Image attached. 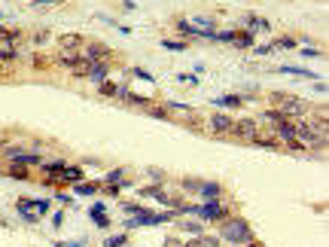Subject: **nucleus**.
<instances>
[{"label":"nucleus","instance_id":"obj_1","mask_svg":"<svg viewBox=\"0 0 329 247\" xmlns=\"http://www.w3.org/2000/svg\"><path fill=\"white\" fill-rule=\"evenodd\" d=\"M220 238H226L229 244H247V241L253 238V232H250V223H247V220H241V217H226V220H223Z\"/></svg>","mask_w":329,"mask_h":247},{"label":"nucleus","instance_id":"obj_2","mask_svg":"<svg viewBox=\"0 0 329 247\" xmlns=\"http://www.w3.org/2000/svg\"><path fill=\"white\" fill-rule=\"evenodd\" d=\"M272 104H275V110H278L281 116H287V119H299V116L308 110V104H305L302 98L287 95V92H275V95H272Z\"/></svg>","mask_w":329,"mask_h":247},{"label":"nucleus","instance_id":"obj_3","mask_svg":"<svg viewBox=\"0 0 329 247\" xmlns=\"http://www.w3.org/2000/svg\"><path fill=\"white\" fill-rule=\"evenodd\" d=\"M195 217H201V220H226V208H223V202L207 199L201 208H195Z\"/></svg>","mask_w":329,"mask_h":247},{"label":"nucleus","instance_id":"obj_4","mask_svg":"<svg viewBox=\"0 0 329 247\" xmlns=\"http://www.w3.org/2000/svg\"><path fill=\"white\" fill-rule=\"evenodd\" d=\"M232 134H238L241 141H253V138L259 134V122H256V119H238V122L232 125Z\"/></svg>","mask_w":329,"mask_h":247},{"label":"nucleus","instance_id":"obj_5","mask_svg":"<svg viewBox=\"0 0 329 247\" xmlns=\"http://www.w3.org/2000/svg\"><path fill=\"white\" fill-rule=\"evenodd\" d=\"M207 125H211V131H214V134H232L235 119H232V116H226V113H214Z\"/></svg>","mask_w":329,"mask_h":247},{"label":"nucleus","instance_id":"obj_6","mask_svg":"<svg viewBox=\"0 0 329 247\" xmlns=\"http://www.w3.org/2000/svg\"><path fill=\"white\" fill-rule=\"evenodd\" d=\"M79 46H82V37H79V34H64V37L58 40V49H61V52H79Z\"/></svg>","mask_w":329,"mask_h":247},{"label":"nucleus","instance_id":"obj_7","mask_svg":"<svg viewBox=\"0 0 329 247\" xmlns=\"http://www.w3.org/2000/svg\"><path fill=\"white\" fill-rule=\"evenodd\" d=\"M107 55H110V49H107V46H101V43H92V46L85 49V55H82V58H85V61H104Z\"/></svg>","mask_w":329,"mask_h":247},{"label":"nucleus","instance_id":"obj_8","mask_svg":"<svg viewBox=\"0 0 329 247\" xmlns=\"http://www.w3.org/2000/svg\"><path fill=\"white\" fill-rule=\"evenodd\" d=\"M107 73H110L107 61H92V67H88V76H92L95 83H104V79H107Z\"/></svg>","mask_w":329,"mask_h":247},{"label":"nucleus","instance_id":"obj_9","mask_svg":"<svg viewBox=\"0 0 329 247\" xmlns=\"http://www.w3.org/2000/svg\"><path fill=\"white\" fill-rule=\"evenodd\" d=\"M88 214H92V220H95L101 229H107V226H110V217H107V211H104V205H101V202H98V205H92V211H88Z\"/></svg>","mask_w":329,"mask_h":247},{"label":"nucleus","instance_id":"obj_10","mask_svg":"<svg viewBox=\"0 0 329 247\" xmlns=\"http://www.w3.org/2000/svg\"><path fill=\"white\" fill-rule=\"evenodd\" d=\"M235 46H241V49H247V46H253V31H235V40H232Z\"/></svg>","mask_w":329,"mask_h":247},{"label":"nucleus","instance_id":"obj_11","mask_svg":"<svg viewBox=\"0 0 329 247\" xmlns=\"http://www.w3.org/2000/svg\"><path fill=\"white\" fill-rule=\"evenodd\" d=\"M214 104H217V107H241L244 98H241V95H223V98H217Z\"/></svg>","mask_w":329,"mask_h":247},{"label":"nucleus","instance_id":"obj_12","mask_svg":"<svg viewBox=\"0 0 329 247\" xmlns=\"http://www.w3.org/2000/svg\"><path fill=\"white\" fill-rule=\"evenodd\" d=\"M198 193H201L204 199H220V193H223V189H220V183H201V189H198Z\"/></svg>","mask_w":329,"mask_h":247},{"label":"nucleus","instance_id":"obj_13","mask_svg":"<svg viewBox=\"0 0 329 247\" xmlns=\"http://www.w3.org/2000/svg\"><path fill=\"white\" fill-rule=\"evenodd\" d=\"M61 180H82V171L79 168H73V165H64V171H61Z\"/></svg>","mask_w":329,"mask_h":247},{"label":"nucleus","instance_id":"obj_14","mask_svg":"<svg viewBox=\"0 0 329 247\" xmlns=\"http://www.w3.org/2000/svg\"><path fill=\"white\" fill-rule=\"evenodd\" d=\"M18 211H21V217H24V220H31V223L37 220V214H34V208H31V202H27V199H21V202H18Z\"/></svg>","mask_w":329,"mask_h":247},{"label":"nucleus","instance_id":"obj_15","mask_svg":"<svg viewBox=\"0 0 329 247\" xmlns=\"http://www.w3.org/2000/svg\"><path fill=\"white\" fill-rule=\"evenodd\" d=\"M186 247H220V238H195V241H189Z\"/></svg>","mask_w":329,"mask_h":247},{"label":"nucleus","instance_id":"obj_16","mask_svg":"<svg viewBox=\"0 0 329 247\" xmlns=\"http://www.w3.org/2000/svg\"><path fill=\"white\" fill-rule=\"evenodd\" d=\"M284 73H299V76H305V79H317L311 70H305V67H293V64H287V67H281Z\"/></svg>","mask_w":329,"mask_h":247},{"label":"nucleus","instance_id":"obj_17","mask_svg":"<svg viewBox=\"0 0 329 247\" xmlns=\"http://www.w3.org/2000/svg\"><path fill=\"white\" fill-rule=\"evenodd\" d=\"M73 193H76V196H95V193H98V186H95V183H76V186H73Z\"/></svg>","mask_w":329,"mask_h":247},{"label":"nucleus","instance_id":"obj_18","mask_svg":"<svg viewBox=\"0 0 329 247\" xmlns=\"http://www.w3.org/2000/svg\"><path fill=\"white\" fill-rule=\"evenodd\" d=\"M58 61H61V64H67V67H73V64L79 61V52H61V55H58Z\"/></svg>","mask_w":329,"mask_h":247},{"label":"nucleus","instance_id":"obj_19","mask_svg":"<svg viewBox=\"0 0 329 247\" xmlns=\"http://www.w3.org/2000/svg\"><path fill=\"white\" fill-rule=\"evenodd\" d=\"M128 244V235H113V238H107L104 247H125Z\"/></svg>","mask_w":329,"mask_h":247},{"label":"nucleus","instance_id":"obj_20","mask_svg":"<svg viewBox=\"0 0 329 247\" xmlns=\"http://www.w3.org/2000/svg\"><path fill=\"white\" fill-rule=\"evenodd\" d=\"M122 174H125L122 168H116V171H110V174H107V183H110V186H119V183H122Z\"/></svg>","mask_w":329,"mask_h":247},{"label":"nucleus","instance_id":"obj_21","mask_svg":"<svg viewBox=\"0 0 329 247\" xmlns=\"http://www.w3.org/2000/svg\"><path fill=\"white\" fill-rule=\"evenodd\" d=\"M162 46H165V49H171V52H183V49H186V43H180V40H165Z\"/></svg>","mask_w":329,"mask_h":247},{"label":"nucleus","instance_id":"obj_22","mask_svg":"<svg viewBox=\"0 0 329 247\" xmlns=\"http://www.w3.org/2000/svg\"><path fill=\"white\" fill-rule=\"evenodd\" d=\"M116 92H119V86H113L110 79H104V83H101V95H107V98H110V95H116Z\"/></svg>","mask_w":329,"mask_h":247},{"label":"nucleus","instance_id":"obj_23","mask_svg":"<svg viewBox=\"0 0 329 247\" xmlns=\"http://www.w3.org/2000/svg\"><path fill=\"white\" fill-rule=\"evenodd\" d=\"M180 229L183 232H192V235H201V223H192V220L189 223H180Z\"/></svg>","mask_w":329,"mask_h":247},{"label":"nucleus","instance_id":"obj_24","mask_svg":"<svg viewBox=\"0 0 329 247\" xmlns=\"http://www.w3.org/2000/svg\"><path fill=\"white\" fill-rule=\"evenodd\" d=\"M31 208H34V214L40 217V214H46V211H49V202H43V199H40V202H31Z\"/></svg>","mask_w":329,"mask_h":247},{"label":"nucleus","instance_id":"obj_25","mask_svg":"<svg viewBox=\"0 0 329 247\" xmlns=\"http://www.w3.org/2000/svg\"><path fill=\"white\" fill-rule=\"evenodd\" d=\"M183 189L186 193H198L201 189V180H183Z\"/></svg>","mask_w":329,"mask_h":247},{"label":"nucleus","instance_id":"obj_26","mask_svg":"<svg viewBox=\"0 0 329 247\" xmlns=\"http://www.w3.org/2000/svg\"><path fill=\"white\" fill-rule=\"evenodd\" d=\"M149 116H156V119H168V110H162V107H149Z\"/></svg>","mask_w":329,"mask_h":247},{"label":"nucleus","instance_id":"obj_27","mask_svg":"<svg viewBox=\"0 0 329 247\" xmlns=\"http://www.w3.org/2000/svg\"><path fill=\"white\" fill-rule=\"evenodd\" d=\"M278 46H281V49H293L296 40H293V37H284V40H278Z\"/></svg>","mask_w":329,"mask_h":247},{"label":"nucleus","instance_id":"obj_28","mask_svg":"<svg viewBox=\"0 0 329 247\" xmlns=\"http://www.w3.org/2000/svg\"><path fill=\"white\" fill-rule=\"evenodd\" d=\"M9 174H12V177H24V174H27V171H24V168H21V165H15V168H9Z\"/></svg>","mask_w":329,"mask_h":247},{"label":"nucleus","instance_id":"obj_29","mask_svg":"<svg viewBox=\"0 0 329 247\" xmlns=\"http://www.w3.org/2000/svg\"><path fill=\"white\" fill-rule=\"evenodd\" d=\"M165 247H186L180 238H165Z\"/></svg>","mask_w":329,"mask_h":247},{"label":"nucleus","instance_id":"obj_30","mask_svg":"<svg viewBox=\"0 0 329 247\" xmlns=\"http://www.w3.org/2000/svg\"><path fill=\"white\" fill-rule=\"evenodd\" d=\"M134 76H140V79H146V83H153V76H149V73H146V70H140V67H137V70H134Z\"/></svg>","mask_w":329,"mask_h":247},{"label":"nucleus","instance_id":"obj_31","mask_svg":"<svg viewBox=\"0 0 329 247\" xmlns=\"http://www.w3.org/2000/svg\"><path fill=\"white\" fill-rule=\"evenodd\" d=\"M140 211H143L140 205H125V214H140Z\"/></svg>","mask_w":329,"mask_h":247},{"label":"nucleus","instance_id":"obj_32","mask_svg":"<svg viewBox=\"0 0 329 247\" xmlns=\"http://www.w3.org/2000/svg\"><path fill=\"white\" fill-rule=\"evenodd\" d=\"M43 3H58V0H34V6H43Z\"/></svg>","mask_w":329,"mask_h":247}]
</instances>
